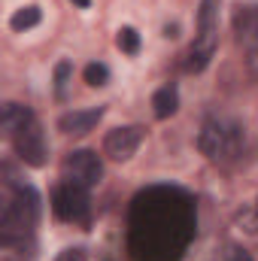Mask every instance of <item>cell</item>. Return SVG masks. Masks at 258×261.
Listing matches in <instances>:
<instances>
[{
  "label": "cell",
  "instance_id": "1",
  "mask_svg": "<svg viewBox=\"0 0 258 261\" xmlns=\"http://www.w3.org/2000/svg\"><path fill=\"white\" fill-rule=\"evenodd\" d=\"M243 143H246V137H243L240 122H234L228 116H210L197 134V149L216 164L237 161L243 152Z\"/></svg>",
  "mask_w": 258,
  "mask_h": 261
},
{
  "label": "cell",
  "instance_id": "2",
  "mask_svg": "<svg viewBox=\"0 0 258 261\" xmlns=\"http://www.w3.org/2000/svg\"><path fill=\"white\" fill-rule=\"evenodd\" d=\"M216 46H219V0H200V12H197V37H194L192 49H189L186 70L200 73L203 67L213 61Z\"/></svg>",
  "mask_w": 258,
  "mask_h": 261
},
{
  "label": "cell",
  "instance_id": "3",
  "mask_svg": "<svg viewBox=\"0 0 258 261\" xmlns=\"http://www.w3.org/2000/svg\"><path fill=\"white\" fill-rule=\"evenodd\" d=\"M52 210L58 219L73 222V225H85L88 216H91V203H88V189L82 186H73V182H61L55 192H52Z\"/></svg>",
  "mask_w": 258,
  "mask_h": 261
},
{
  "label": "cell",
  "instance_id": "4",
  "mask_svg": "<svg viewBox=\"0 0 258 261\" xmlns=\"http://www.w3.org/2000/svg\"><path fill=\"white\" fill-rule=\"evenodd\" d=\"M64 179L82 189H94L104 179V161L91 149H76L64 158Z\"/></svg>",
  "mask_w": 258,
  "mask_h": 261
},
{
  "label": "cell",
  "instance_id": "5",
  "mask_svg": "<svg viewBox=\"0 0 258 261\" xmlns=\"http://www.w3.org/2000/svg\"><path fill=\"white\" fill-rule=\"evenodd\" d=\"M234 34L246 55V73L258 82V6H240L234 15Z\"/></svg>",
  "mask_w": 258,
  "mask_h": 261
},
{
  "label": "cell",
  "instance_id": "6",
  "mask_svg": "<svg viewBox=\"0 0 258 261\" xmlns=\"http://www.w3.org/2000/svg\"><path fill=\"white\" fill-rule=\"evenodd\" d=\"M12 146H15V155L31 167H43L49 161V146H46V137H43V128L37 119L12 137Z\"/></svg>",
  "mask_w": 258,
  "mask_h": 261
},
{
  "label": "cell",
  "instance_id": "7",
  "mask_svg": "<svg viewBox=\"0 0 258 261\" xmlns=\"http://www.w3.org/2000/svg\"><path fill=\"white\" fill-rule=\"evenodd\" d=\"M140 143H143V128H137V125L116 128L110 130L107 140H104V155L113 158V161H128L131 155L140 149Z\"/></svg>",
  "mask_w": 258,
  "mask_h": 261
},
{
  "label": "cell",
  "instance_id": "8",
  "mask_svg": "<svg viewBox=\"0 0 258 261\" xmlns=\"http://www.w3.org/2000/svg\"><path fill=\"white\" fill-rule=\"evenodd\" d=\"M104 119V107H94V110H73V113H64L58 119V130H64L70 137H82L88 130H94V125Z\"/></svg>",
  "mask_w": 258,
  "mask_h": 261
},
{
  "label": "cell",
  "instance_id": "9",
  "mask_svg": "<svg viewBox=\"0 0 258 261\" xmlns=\"http://www.w3.org/2000/svg\"><path fill=\"white\" fill-rule=\"evenodd\" d=\"M34 119H37L34 110H28V107H21V103H3V130H6L9 140H12L21 128H28Z\"/></svg>",
  "mask_w": 258,
  "mask_h": 261
},
{
  "label": "cell",
  "instance_id": "10",
  "mask_svg": "<svg viewBox=\"0 0 258 261\" xmlns=\"http://www.w3.org/2000/svg\"><path fill=\"white\" fill-rule=\"evenodd\" d=\"M152 110H155V119H170L179 110V91H176V85L158 88L155 97H152Z\"/></svg>",
  "mask_w": 258,
  "mask_h": 261
},
{
  "label": "cell",
  "instance_id": "11",
  "mask_svg": "<svg viewBox=\"0 0 258 261\" xmlns=\"http://www.w3.org/2000/svg\"><path fill=\"white\" fill-rule=\"evenodd\" d=\"M40 18H43L40 6H21V9H15V12H12V18H9V28L21 34V31H31V28H37V24H40Z\"/></svg>",
  "mask_w": 258,
  "mask_h": 261
},
{
  "label": "cell",
  "instance_id": "12",
  "mask_svg": "<svg viewBox=\"0 0 258 261\" xmlns=\"http://www.w3.org/2000/svg\"><path fill=\"white\" fill-rule=\"evenodd\" d=\"M82 76H85V82H88L91 88H100V85L110 82V67L100 64V61H91V64L82 70Z\"/></svg>",
  "mask_w": 258,
  "mask_h": 261
},
{
  "label": "cell",
  "instance_id": "13",
  "mask_svg": "<svg viewBox=\"0 0 258 261\" xmlns=\"http://www.w3.org/2000/svg\"><path fill=\"white\" fill-rule=\"evenodd\" d=\"M116 46L125 52V55H137L140 52V34L134 28H122L119 37H116Z\"/></svg>",
  "mask_w": 258,
  "mask_h": 261
},
{
  "label": "cell",
  "instance_id": "14",
  "mask_svg": "<svg viewBox=\"0 0 258 261\" xmlns=\"http://www.w3.org/2000/svg\"><path fill=\"white\" fill-rule=\"evenodd\" d=\"M237 225H240L246 234H258V197H255L252 206H246V210L237 213Z\"/></svg>",
  "mask_w": 258,
  "mask_h": 261
},
{
  "label": "cell",
  "instance_id": "15",
  "mask_svg": "<svg viewBox=\"0 0 258 261\" xmlns=\"http://www.w3.org/2000/svg\"><path fill=\"white\" fill-rule=\"evenodd\" d=\"M70 76H73V64H70V61H58V64H55V94H58V97L67 94Z\"/></svg>",
  "mask_w": 258,
  "mask_h": 261
},
{
  "label": "cell",
  "instance_id": "16",
  "mask_svg": "<svg viewBox=\"0 0 258 261\" xmlns=\"http://www.w3.org/2000/svg\"><path fill=\"white\" fill-rule=\"evenodd\" d=\"M222 261H255L249 249H243L240 243H225V252H222Z\"/></svg>",
  "mask_w": 258,
  "mask_h": 261
},
{
  "label": "cell",
  "instance_id": "17",
  "mask_svg": "<svg viewBox=\"0 0 258 261\" xmlns=\"http://www.w3.org/2000/svg\"><path fill=\"white\" fill-rule=\"evenodd\" d=\"M55 261H88V258H85V249H79V246H76V249H64Z\"/></svg>",
  "mask_w": 258,
  "mask_h": 261
},
{
  "label": "cell",
  "instance_id": "18",
  "mask_svg": "<svg viewBox=\"0 0 258 261\" xmlns=\"http://www.w3.org/2000/svg\"><path fill=\"white\" fill-rule=\"evenodd\" d=\"M70 3H76L79 9H88V6H91V0H70Z\"/></svg>",
  "mask_w": 258,
  "mask_h": 261
},
{
  "label": "cell",
  "instance_id": "19",
  "mask_svg": "<svg viewBox=\"0 0 258 261\" xmlns=\"http://www.w3.org/2000/svg\"><path fill=\"white\" fill-rule=\"evenodd\" d=\"M6 261H12V258H6Z\"/></svg>",
  "mask_w": 258,
  "mask_h": 261
}]
</instances>
